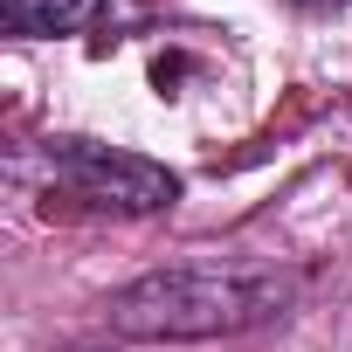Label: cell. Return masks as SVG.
<instances>
[{
	"instance_id": "obj_1",
	"label": "cell",
	"mask_w": 352,
	"mask_h": 352,
	"mask_svg": "<svg viewBox=\"0 0 352 352\" xmlns=\"http://www.w3.org/2000/svg\"><path fill=\"white\" fill-rule=\"evenodd\" d=\"M297 304L290 270H152L104 304V324L138 345H180V338H235Z\"/></svg>"
},
{
	"instance_id": "obj_2",
	"label": "cell",
	"mask_w": 352,
	"mask_h": 352,
	"mask_svg": "<svg viewBox=\"0 0 352 352\" xmlns=\"http://www.w3.org/2000/svg\"><path fill=\"white\" fill-rule=\"evenodd\" d=\"M49 173H56V194L90 208V214H159L180 201V180L166 166L138 159V152H118V145H97V138H49Z\"/></svg>"
},
{
	"instance_id": "obj_3",
	"label": "cell",
	"mask_w": 352,
	"mask_h": 352,
	"mask_svg": "<svg viewBox=\"0 0 352 352\" xmlns=\"http://www.w3.org/2000/svg\"><path fill=\"white\" fill-rule=\"evenodd\" d=\"M145 21V0H0V28L21 42L56 35H124Z\"/></svg>"
},
{
	"instance_id": "obj_4",
	"label": "cell",
	"mask_w": 352,
	"mask_h": 352,
	"mask_svg": "<svg viewBox=\"0 0 352 352\" xmlns=\"http://www.w3.org/2000/svg\"><path fill=\"white\" fill-rule=\"evenodd\" d=\"M304 8H345V0H304Z\"/></svg>"
}]
</instances>
